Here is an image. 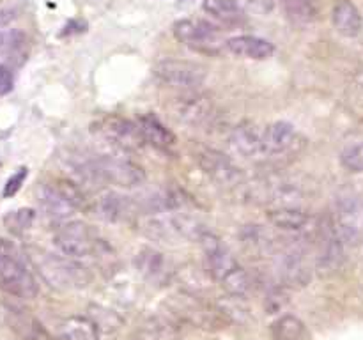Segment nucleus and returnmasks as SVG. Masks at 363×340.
<instances>
[{"label": "nucleus", "instance_id": "obj_1", "mask_svg": "<svg viewBox=\"0 0 363 340\" xmlns=\"http://www.w3.org/2000/svg\"><path fill=\"white\" fill-rule=\"evenodd\" d=\"M23 254L28 264L53 289L78 290L85 289L91 283V273L78 262V259H71L62 254H52L38 246H28Z\"/></svg>", "mask_w": 363, "mask_h": 340}, {"label": "nucleus", "instance_id": "obj_2", "mask_svg": "<svg viewBox=\"0 0 363 340\" xmlns=\"http://www.w3.org/2000/svg\"><path fill=\"white\" fill-rule=\"evenodd\" d=\"M0 289L20 300H34L39 293L25 254L6 237H0Z\"/></svg>", "mask_w": 363, "mask_h": 340}, {"label": "nucleus", "instance_id": "obj_3", "mask_svg": "<svg viewBox=\"0 0 363 340\" xmlns=\"http://www.w3.org/2000/svg\"><path fill=\"white\" fill-rule=\"evenodd\" d=\"M272 255L277 276L282 285L298 289L311 282L312 268L308 262L307 244L301 241V236L296 239H287V243H277Z\"/></svg>", "mask_w": 363, "mask_h": 340}, {"label": "nucleus", "instance_id": "obj_4", "mask_svg": "<svg viewBox=\"0 0 363 340\" xmlns=\"http://www.w3.org/2000/svg\"><path fill=\"white\" fill-rule=\"evenodd\" d=\"M206 225L186 212L167 211L149 215L144 222V232L152 239L167 241H199L206 232Z\"/></svg>", "mask_w": 363, "mask_h": 340}, {"label": "nucleus", "instance_id": "obj_5", "mask_svg": "<svg viewBox=\"0 0 363 340\" xmlns=\"http://www.w3.org/2000/svg\"><path fill=\"white\" fill-rule=\"evenodd\" d=\"M38 202L46 218L53 222H66L84 205V193L78 184L60 179L55 183H43L38 188Z\"/></svg>", "mask_w": 363, "mask_h": 340}, {"label": "nucleus", "instance_id": "obj_6", "mask_svg": "<svg viewBox=\"0 0 363 340\" xmlns=\"http://www.w3.org/2000/svg\"><path fill=\"white\" fill-rule=\"evenodd\" d=\"M92 163H94L99 183L131 190V188L142 186L147 179L144 166H140L137 162L126 158V156L101 154L92 158Z\"/></svg>", "mask_w": 363, "mask_h": 340}, {"label": "nucleus", "instance_id": "obj_7", "mask_svg": "<svg viewBox=\"0 0 363 340\" xmlns=\"http://www.w3.org/2000/svg\"><path fill=\"white\" fill-rule=\"evenodd\" d=\"M333 227L344 246H358L363 243V198L358 195H342L337 198L330 215Z\"/></svg>", "mask_w": 363, "mask_h": 340}, {"label": "nucleus", "instance_id": "obj_8", "mask_svg": "<svg viewBox=\"0 0 363 340\" xmlns=\"http://www.w3.org/2000/svg\"><path fill=\"white\" fill-rule=\"evenodd\" d=\"M99 241L101 239L98 237V234L87 223L78 222V220H69V222L66 220L64 223H60L53 236L57 250L71 259H84L94 255Z\"/></svg>", "mask_w": 363, "mask_h": 340}, {"label": "nucleus", "instance_id": "obj_9", "mask_svg": "<svg viewBox=\"0 0 363 340\" xmlns=\"http://www.w3.org/2000/svg\"><path fill=\"white\" fill-rule=\"evenodd\" d=\"M152 73L163 85L179 91H197L208 78V69L202 64L183 59L160 60Z\"/></svg>", "mask_w": 363, "mask_h": 340}, {"label": "nucleus", "instance_id": "obj_10", "mask_svg": "<svg viewBox=\"0 0 363 340\" xmlns=\"http://www.w3.org/2000/svg\"><path fill=\"white\" fill-rule=\"evenodd\" d=\"M170 115L188 128H202L215 117V103L204 92L183 91L169 105Z\"/></svg>", "mask_w": 363, "mask_h": 340}, {"label": "nucleus", "instance_id": "obj_11", "mask_svg": "<svg viewBox=\"0 0 363 340\" xmlns=\"http://www.w3.org/2000/svg\"><path fill=\"white\" fill-rule=\"evenodd\" d=\"M315 266L323 275H332L339 271L344 262V243L340 241L332 218L326 216L315 223Z\"/></svg>", "mask_w": 363, "mask_h": 340}, {"label": "nucleus", "instance_id": "obj_12", "mask_svg": "<svg viewBox=\"0 0 363 340\" xmlns=\"http://www.w3.org/2000/svg\"><path fill=\"white\" fill-rule=\"evenodd\" d=\"M172 32L177 41L199 53H216L223 42L218 28L202 20H190V18L177 20Z\"/></svg>", "mask_w": 363, "mask_h": 340}, {"label": "nucleus", "instance_id": "obj_13", "mask_svg": "<svg viewBox=\"0 0 363 340\" xmlns=\"http://www.w3.org/2000/svg\"><path fill=\"white\" fill-rule=\"evenodd\" d=\"M195 159H197L202 172H204L209 179L215 181L218 186L233 188L243 183V169H241L230 156L223 154L222 151H216V149L211 147H202L199 149L197 154H195Z\"/></svg>", "mask_w": 363, "mask_h": 340}, {"label": "nucleus", "instance_id": "obj_14", "mask_svg": "<svg viewBox=\"0 0 363 340\" xmlns=\"http://www.w3.org/2000/svg\"><path fill=\"white\" fill-rule=\"evenodd\" d=\"M266 158H291L305 147V138L287 120H275L262 130Z\"/></svg>", "mask_w": 363, "mask_h": 340}, {"label": "nucleus", "instance_id": "obj_15", "mask_svg": "<svg viewBox=\"0 0 363 340\" xmlns=\"http://www.w3.org/2000/svg\"><path fill=\"white\" fill-rule=\"evenodd\" d=\"M92 130L105 138L108 144L116 145V147L124 149V151H135V149L142 147L144 140H142L138 128L133 120L126 119L121 115H105L94 123Z\"/></svg>", "mask_w": 363, "mask_h": 340}, {"label": "nucleus", "instance_id": "obj_16", "mask_svg": "<svg viewBox=\"0 0 363 340\" xmlns=\"http://www.w3.org/2000/svg\"><path fill=\"white\" fill-rule=\"evenodd\" d=\"M94 215L106 223H124L138 215L135 200L117 191H103L94 200Z\"/></svg>", "mask_w": 363, "mask_h": 340}, {"label": "nucleus", "instance_id": "obj_17", "mask_svg": "<svg viewBox=\"0 0 363 340\" xmlns=\"http://www.w3.org/2000/svg\"><path fill=\"white\" fill-rule=\"evenodd\" d=\"M229 144L236 154L247 159H266L264 137L254 123H241L233 130Z\"/></svg>", "mask_w": 363, "mask_h": 340}, {"label": "nucleus", "instance_id": "obj_18", "mask_svg": "<svg viewBox=\"0 0 363 340\" xmlns=\"http://www.w3.org/2000/svg\"><path fill=\"white\" fill-rule=\"evenodd\" d=\"M268 222L277 229L296 234V236H305L307 232H314L315 229V222L311 212L301 208H289V205L269 209Z\"/></svg>", "mask_w": 363, "mask_h": 340}, {"label": "nucleus", "instance_id": "obj_19", "mask_svg": "<svg viewBox=\"0 0 363 340\" xmlns=\"http://www.w3.org/2000/svg\"><path fill=\"white\" fill-rule=\"evenodd\" d=\"M225 48L233 55L250 60H268L275 53V46L268 39L257 35H236L225 41Z\"/></svg>", "mask_w": 363, "mask_h": 340}, {"label": "nucleus", "instance_id": "obj_20", "mask_svg": "<svg viewBox=\"0 0 363 340\" xmlns=\"http://www.w3.org/2000/svg\"><path fill=\"white\" fill-rule=\"evenodd\" d=\"M137 269L147 280L155 283H165L172 275V266L170 261L162 254L152 248H142L135 259Z\"/></svg>", "mask_w": 363, "mask_h": 340}, {"label": "nucleus", "instance_id": "obj_21", "mask_svg": "<svg viewBox=\"0 0 363 340\" xmlns=\"http://www.w3.org/2000/svg\"><path fill=\"white\" fill-rule=\"evenodd\" d=\"M7 322L20 340H53L45 326L23 308L11 307L7 310Z\"/></svg>", "mask_w": 363, "mask_h": 340}, {"label": "nucleus", "instance_id": "obj_22", "mask_svg": "<svg viewBox=\"0 0 363 340\" xmlns=\"http://www.w3.org/2000/svg\"><path fill=\"white\" fill-rule=\"evenodd\" d=\"M332 23L342 38H357L363 30V16L351 0H339L333 6Z\"/></svg>", "mask_w": 363, "mask_h": 340}, {"label": "nucleus", "instance_id": "obj_23", "mask_svg": "<svg viewBox=\"0 0 363 340\" xmlns=\"http://www.w3.org/2000/svg\"><path fill=\"white\" fill-rule=\"evenodd\" d=\"M135 124H137L144 144H151L156 149H170L176 144V137L172 131L152 113H142Z\"/></svg>", "mask_w": 363, "mask_h": 340}, {"label": "nucleus", "instance_id": "obj_24", "mask_svg": "<svg viewBox=\"0 0 363 340\" xmlns=\"http://www.w3.org/2000/svg\"><path fill=\"white\" fill-rule=\"evenodd\" d=\"M59 340H99V326L87 315H71L59 322Z\"/></svg>", "mask_w": 363, "mask_h": 340}, {"label": "nucleus", "instance_id": "obj_25", "mask_svg": "<svg viewBox=\"0 0 363 340\" xmlns=\"http://www.w3.org/2000/svg\"><path fill=\"white\" fill-rule=\"evenodd\" d=\"M202 9L225 27H236L245 20V11L238 0H204Z\"/></svg>", "mask_w": 363, "mask_h": 340}, {"label": "nucleus", "instance_id": "obj_26", "mask_svg": "<svg viewBox=\"0 0 363 340\" xmlns=\"http://www.w3.org/2000/svg\"><path fill=\"white\" fill-rule=\"evenodd\" d=\"M179 326L165 317H151L135 332L131 340H181Z\"/></svg>", "mask_w": 363, "mask_h": 340}, {"label": "nucleus", "instance_id": "obj_27", "mask_svg": "<svg viewBox=\"0 0 363 340\" xmlns=\"http://www.w3.org/2000/svg\"><path fill=\"white\" fill-rule=\"evenodd\" d=\"M241 244L252 255H272L277 246V241L268 234L262 225H245L240 232Z\"/></svg>", "mask_w": 363, "mask_h": 340}, {"label": "nucleus", "instance_id": "obj_28", "mask_svg": "<svg viewBox=\"0 0 363 340\" xmlns=\"http://www.w3.org/2000/svg\"><path fill=\"white\" fill-rule=\"evenodd\" d=\"M272 333L275 340H303L307 336V328L300 317L286 314L273 322Z\"/></svg>", "mask_w": 363, "mask_h": 340}, {"label": "nucleus", "instance_id": "obj_29", "mask_svg": "<svg viewBox=\"0 0 363 340\" xmlns=\"http://www.w3.org/2000/svg\"><path fill=\"white\" fill-rule=\"evenodd\" d=\"M220 285L225 290L227 294L234 298H245L250 294L252 290V278L247 273V269L241 268L240 264L233 269V271L227 273L222 280H220Z\"/></svg>", "mask_w": 363, "mask_h": 340}, {"label": "nucleus", "instance_id": "obj_30", "mask_svg": "<svg viewBox=\"0 0 363 340\" xmlns=\"http://www.w3.org/2000/svg\"><path fill=\"white\" fill-rule=\"evenodd\" d=\"M287 16L298 25H307L318 18L315 0H280Z\"/></svg>", "mask_w": 363, "mask_h": 340}, {"label": "nucleus", "instance_id": "obj_31", "mask_svg": "<svg viewBox=\"0 0 363 340\" xmlns=\"http://www.w3.org/2000/svg\"><path fill=\"white\" fill-rule=\"evenodd\" d=\"M35 220L34 209L30 208H21L16 211H9L4 216V225L7 227V230L13 234H23L25 230H28L32 227Z\"/></svg>", "mask_w": 363, "mask_h": 340}, {"label": "nucleus", "instance_id": "obj_32", "mask_svg": "<svg viewBox=\"0 0 363 340\" xmlns=\"http://www.w3.org/2000/svg\"><path fill=\"white\" fill-rule=\"evenodd\" d=\"M340 163L350 172L363 174V142L344 149L342 154H340Z\"/></svg>", "mask_w": 363, "mask_h": 340}, {"label": "nucleus", "instance_id": "obj_33", "mask_svg": "<svg viewBox=\"0 0 363 340\" xmlns=\"http://www.w3.org/2000/svg\"><path fill=\"white\" fill-rule=\"evenodd\" d=\"M27 176H28L27 166H20V169H18L16 172H14L13 176L9 177V179H7V183L4 184V190H2L4 197H6V198L14 197V195H16L18 191L21 190V186H23Z\"/></svg>", "mask_w": 363, "mask_h": 340}, {"label": "nucleus", "instance_id": "obj_34", "mask_svg": "<svg viewBox=\"0 0 363 340\" xmlns=\"http://www.w3.org/2000/svg\"><path fill=\"white\" fill-rule=\"evenodd\" d=\"M14 85V76L11 73L9 67H6L4 64H0V96H6L13 91Z\"/></svg>", "mask_w": 363, "mask_h": 340}, {"label": "nucleus", "instance_id": "obj_35", "mask_svg": "<svg viewBox=\"0 0 363 340\" xmlns=\"http://www.w3.org/2000/svg\"><path fill=\"white\" fill-rule=\"evenodd\" d=\"M247 6L248 9L255 11L259 14H269L272 13L273 6H275V0H247Z\"/></svg>", "mask_w": 363, "mask_h": 340}, {"label": "nucleus", "instance_id": "obj_36", "mask_svg": "<svg viewBox=\"0 0 363 340\" xmlns=\"http://www.w3.org/2000/svg\"><path fill=\"white\" fill-rule=\"evenodd\" d=\"M191 4H195V0H176L177 9H186V7H190Z\"/></svg>", "mask_w": 363, "mask_h": 340}]
</instances>
